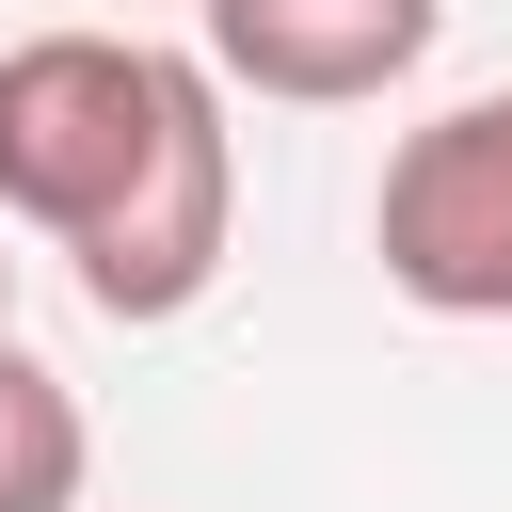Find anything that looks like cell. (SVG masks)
Returning <instances> with one entry per match:
<instances>
[{"instance_id": "obj_3", "label": "cell", "mask_w": 512, "mask_h": 512, "mask_svg": "<svg viewBox=\"0 0 512 512\" xmlns=\"http://www.w3.org/2000/svg\"><path fill=\"white\" fill-rule=\"evenodd\" d=\"M192 16H208V64L288 112H352L448 32V0H192Z\"/></svg>"}, {"instance_id": "obj_4", "label": "cell", "mask_w": 512, "mask_h": 512, "mask_svg": "<svg viewBox=\"0 0 512 512\" xmlns=\"http://www.w3.org/2000/svg\"><path fill=\"white\" fill-rule=\"evenodd\" d=\"M80 464H96V432H80V400L0 336V512H80Z\"/></svg>"}, {"instance_id": "obj_2", "label": "cell", "mask_w": 512, "mask_h": 512, "mask_svg": "<svg viewBox=\"0 0 512 512\" xmlns=\"http://www.w3.org/2000/svg\"><path fill=\"white\" fill-rule=\"evenodd\" d=\"M384 288L432 304V320H512V96H464L432 112L400 160H384Z\"/></svg>"}, {"instance_id": "obj_5", "label": "cell", "mask_w": 512, "mask_h": 512, "mask_svg": "<svg viewBox=\"0 0 512 512\" xmlns=\"http://www.w3.org/2000/svg\"><path fill=\"white\" fill-rule=\"evenodd\" d=\"M0 336H16V256H0Z\"/></svg>"}, {"instance_id": "obj_1", "label": "cell", "mask_w": 512, "mask_h": 512, "mask_svg": "<svg viewBox=\"0 0 512 512\" xmlns=\"http://www.w3.org/2000/svg\"><path fill=\"white\" fill-rule=\"evenodd\" d=\"M0 208L80 256L96 320H192L240 224L208 64L144 32H32L0 48Z\"/></svg>"}]
</instances>
